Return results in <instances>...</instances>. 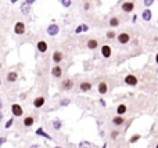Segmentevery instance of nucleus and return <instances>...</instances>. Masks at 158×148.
<instances>
[{"mask_svg": "<svg viewBox=\"0 0 158 148\" xmlns=\"http://www.w3.org/2000/svg\"><path fill=\"white\" fill-rule=\"evenodd\" d=\"M14 33H16L17 36H22L25 32H26V24L24 22V21H17L16 24H14Z\"/></svg>", "mask_w": 158, "mask_h": 148, "instance_id": "f257e3e1", "label": "nucleus"}, {"mask_svg": "<svg viewBox=\"0 0 158 148\" xmlns=\"http://www.w3.org/2000/svg\"><path fill=\"white\" fill-rule=\"evenodd\" d=\"M64 58H65V55L61 50H55L54 53L51 54V60H53V63L54 64H60L64 61Z\"/></svg>", "mask_w": 158, "mask_h": 148, "instance_id": "f03ea898", "label": "nucleus"}, {"mask_svg": "<svg viewBox=\"0 0 158 148\" xmlns=\"http://www.w3.org/2000/svg\"><path fill=\"white\" fill-rule=\"evenodd\" d=\"M117 39L119 44H128L130 42V35L128 32H121L119 35H117Z\"/></svg>", "mask_w": 158, "mask_h": 148, "instance_id": "7ed1b4c3", "label": "nucleus"}, {"mask_svg": "<svg viewBox=\"0 0 158 148\" xmlns=\"http://www.w3.org/2000/svg\"><path fill=\"white\" fill-rule=\"evenodd\" d=\"M36 50L39 51L40 54H45V53H47L49 50V44L46 40H39L38 43H36Z\"/></svg>", "mask_w": 158, "mask_h": 148, "instance_id": "20e7f679", "label": "nucleus"}, {"mask_svg": "<svg viewBox=\"0 0 158 148\" xmlns=\"http://www.w3.org/2000/svg\"><path fill=\"white\" fill-rule=\"evenodd\" d=\"M49 36H57L58 35V32H60V26L57 25V24H50L47 26V29H46Z\"/></svg>", "mask_w": 158, "mask_h": 148, "instance_id": "39448f33", "label": "nucleus"}, {"mask_svg": "<svg viewBox=\"0 0 158 148\" xmlns=\"http://www.w3.org/2000/svg\"><path fill=\"white\" fill-rule=\"evenodd\" d=\"M11 114L14 115V116H21L22 114H24V109H22V107L20 105V104H13L11 105Z\"/></svg>", "mask_w": 158, "mask_h": 148, "instance_id": "423d86ee", "label": "nucleus"}, {"mask_svg": "<svg viewBox=\"0 0 158 148\" xmlns=\"http://www.w3.org/2000/svg\"><path fill=\"white\" fill-rule=\"evenodd\" d=\"M72 87H74V80H72V79H65V80L61 82V85H60V89H61V90H65V91L71 90Z\"/></svg>", "mask_w": 158, "mask_h": 148, "instance_id": "0eeeda50", "label": "nucleus"}, {"mask_svg": "<svg viewBox=\"0 0 158 148\" xmlns=\"http://www.w3.org/2000/svg\"><path fill=\"white\" fill-rule=\"evenodd\" d=\"M61 75H63V68L58 65V64H55L54 67L51 68V76L53 78H61Z\"/></svg>", "mask_w": 158, "mask_h": 148, "instance_id": "6e6552de", "label": "nucleus"}, {"mask_svg": "<svg viewBox=\"0 0 158 148\" xmlns=\"http://www.w3.org/2000/svg\"><path fill=\"white\" fill-rule=\"evenodd\" d=\"M122 11H125V13H132L134 10V3L133 1H125V3H122Z\"/></svg>", "mask_w": 158, "mask_h": 148, "instance_id": "1a4fd4ad", "label": "nucleus"}, {"mask_svg": "<svg viewBox=\"0 0 158 148\" xmlns=\"http://www.w3.org/2000/svg\"><path fill=\"white\" fill-rule=\"evenodd\" d=\"M111 54H112V48H111V46L103 44V46H101V55H103L104 58H110Z\"/></svg>", "mask_w": 158, "mask_h": 148, "instance_id": "9d476101", "label": "nucleus"}, {"mask_svg": "<svg viewBox=\"0 0 158 148\" xmlns=\"http://www.w3.org/2000/svg\"><path fill=\"white\" fill-rule=\"evenodd\" d=\"M6 79H7L8 83H16L17 80H18V72H16V71H10L7 73V76H6Z\"/></svg>", "mask_w": 158, "mask_h": 148, "instance_id": "9b49d317", "label": "nucleus"}, {"mask_svg": "<svg viewBox=\"0 0 158 148\" xmlns=\"http://www.w3.org/2000/svg\"><path fill=\"white\" fill-rule=\"evenodd\" d=\"M45 102H46L45 97H43V96H38V97L33 100V107H35V108H42V107L45 105Z\"/></svg>", "mask_w": 158, "mask_h": 148, "instance_id": "f8f14e48", "label": "nucleus"}, {"mask_svg": "<svg viewBox=\"0 0 158 148\" xmlns=\"http://www.w3.org/2000/svg\"><path fill=\"white\" fill-rule=\"evenodd\" d=\"M79 90H80L82 93L90 91V90H92V83H90V82H82V83L79 85Z\"/></svg>", "mask_w": 158, "mask_h": 148, "instance_id": "ddd939ff", "label": "nucleus"}, {"mask_svg": "<svg viewBox=\"0 0 158 148\" xmlns=\"http://www.w3.org/2000/svg\"><path fill=\"white\" fill-rule=\"evenodd\" d=\"M125 83L129 86H136L137 85V78L134 75H126L125 76Z\"/></svg>", "mask_w": 158, "mask_h": 148, "instance_id": "4468645a", "label": "nucleus"}, {"mask_svg": "<svg viewBox=\"0 0 158 148\" xmlns=\"http://www.w3.org/2000/svg\"><path fill=\"white\" fill-rule=\"evenodd\" d=\"M86 47L89 50H96L99 47V40L97 39H89L86 43Z\"/></svg>", "mask_w": 158, "mask_h": 148, "instance_id": "2eb2a0df", "label": "nucleus"}, {"mask_svg": "<svg viewBox=\"0 0 158 148\" xmlns=\"http://www.w3.org/2000/svg\"><path fill=\"white\" fill-rule=\"evenodd\" d=\"M97 91H99L100 94L107 93V91H108V86H107V83H105V82H100L99 86H97Z\"/></svg>", "mask_w": 158, "mask_h": 148, "instance_id": "dca6fc26", "label": "nucleus"}, {"mask_svg": "<svg viewBox=\"0 0 158 148\" xmlns=\"http://www.w3.org/2000/svg\"><path fill=\"white\" fill-rule=\"evenodd\" d=\"M21 13H22L24 15H28V14L31 13V4H28L26 1H24V3L21 4Z\"/></svg>", "mask_w": 158, "mask_h": 148, "instance_id": "f3484780", "label": "nucleus"}, {"mask_svg": "<svg viewBox=\"0 0 158 148\" xmlns=\"http://www.w3.org/2000/svg\"><path fill=\"white\" fill-rule=\"evenodd\" d=\"M119 18L118 17H112V18H110V22H108V25H110L111 28H117V26H119Z\"/></svg>", "mask_w": 158, "mask_h": 148, "instance_id": "a211bd4d", "label": "nucleus"}, {"mask_svg": "<svg viewBox=\"0 0 158 148\" xmlns=\"http://www.w3.org/2000/svg\"><path fill=\"white\" fill-rule=\"evenodd\" d=\"M151 17H153L151 10H150V8H146V10L143 11V20H144V21H150Z\"/></svg>", "mask_w": 158, "mask_h": 148, "instance_id": "6ab92c4d", "label": "nucleus"}, {"mask_svg": "<svg viewBox=\"0 0 158 148\" xmlns=\"http://www.w3.org/2000/svg\"><path fill=\"white\" fill-rule=\"evenodd\" d=\"M33 122H35V119L32 116H26L24 119V122H22V125H24L25 127H31V126L33 125Z\"/></svg>", "mask_w": 158, "mask_h": 148, "instance_id": "aec40b11", "label": "nucleus"}, {"mask_svg": "<svg viewBox=\"0 0 158 148\" xmlns=\"http://www.w3.org/2000/svg\"><path fill=\"white\" fill-rule=\"evenodd\" d=\"M36 134H38V136H42V137H45V139H47V140H53V139H51V136H49V134L45 132L43 129H38V130H36Z\"/></svg>", "mask_w": 158, "mask_h": 148, "instance_id": "412c9836", "label": "nucleus"}, {"mask_svg": "<svg viewBox=\"0 0 158 148\" xmlns=\"http://www.w3.org/2000/svg\"><path fill=\"white\" fill-rule=\"evenodd\" d=\"M112 123H114L115 126H121V125H124V118L121 116V115L115 116L114 119H112Z\"/></svg>", "mask_w": 158, "mask_h": 148, "instance_id": "4be33fe9", "label": "nucleus"}, {"mask_svg": "<svg viewBox=\"0 0 158 148\" xmlns=\"http://www.w3.org/2000/svg\"><path fill=\"white\" fill-rule=\"evenodd\" d=\"M125 112H126V105H125V104H119L118 108H117V114L122 116V115H124Z\"/></svg>", "mask_w": 158, "mask_h": 148, "instance_id": "5701e85b", "label": "nucleus"}, {"mask_svg": "<svg viewBox=\"0 0 158 148\" xmlns=\"http://www.w3.org/2000/svg\"><path fill=\"white\" fill-rule=\"evenodd\" d=\"M61 126H63V123H61V120H58V119H55V120H53V127H54L55 130H60V129H61Z\"/></svg>", "mask_w": 158, "mask_h": 148, "instance_id": "b1692460", "label": "nucleus"}, {"mask_svg": "<svg viewBox=\"0 0 158 148\" xmlns=\"http://www.w3.org/2000/svg\"><path fill=\"white\" fill-rule=\"evenodd\" d=\"M60 3H61L65 8H70L72 4V0H60Z\"/></svg>", "mask_w": 158, "mask_h": 148, "instance_id": "393cba45", "label": "nucleus"}, {"mask_svg": "<svg viewBox=\"0 0 158 148\" xmlns=\"http://www.w3.org/2000/svg\"><path fill=\"white\" fill-rule=\"evenodd\" d=\"M79 147H80V148H92L93 145H92V143H87V141H82V143L79 144Z\"/></svg>", "mask_w": 158, "mask_h": 148, "instance_id": "a878e982", "label": "nucleus"}, {"mask_svg": "<svg viewBox=\"0 0 158 148\" xmlns=\"http://www.w3.org/2000/svg\"><path fill=\"white\" fill-rule=\"evenodd\" d=\"M105 36H107V39H114V38H115L117 35H115V32L108 31V32H107V35H105Z\"/></svg>", "mask_w": 158, "mask_h": 148, "instance_id": "bb28decb", "label": "nucleus"}, {"mask_svg": "<svg viewBox=\"0 0 158 148\" xmlns=\"http://www.w3.org/2000/svg\"><path fill=\"white\" fill-rule=\"evenodd\" d=\"M13 123H14V120H13V118H11V119H8L7 122H6V125H4V127H6V129H10V127L13 126Z\"/></svg>", "mask_w": 158, "mask_h": 148, "instance_id": "cd10ccee", "label": "nucleus"}, {"mask_svg": "<svg viewBox=\"0 0 158 148\" xmlns=\"http://www.w3.org/2000/svg\"><path fill=\"white\" fill-rule=\"evenodd\" d=\"M70 104V98H63L61 101H60V105L61 107H65V105H68Z\"/></svg>", "mask_w": 158, "mask_h": 148, "instance_id": "c85d7f7f", "label": "nucleus"}, {"mask_svg": "<svg viewBox=\"0 0 158 148\" xmlns=\"http://www.w3.org/2000/svg\"><path fill=\"white\" fill-rule=\"evenodd\" d=\"M90 7H92V4H90V1H85V4H83V10H90Z\"/></svg>", "mask_w": 158, "mask_h": 148, "instance_id": "c756f323", "label": "nucleus"}, {"mask_svg": "<svg viewBox=\"0 0 158 148\" xmlns=\"http://www.w3.org/2000/svg\"><path fill=\"white\" fill-rule=\"evenodd\" d=\"M153 3H154V0H144V6H147V7H150Z\"/></svg>", "mask_w": 158, "mask_h": 148, "instance_id": "7c9ffc66", "label": "nucleus"}, {"mask_svg": "<svg viewBox=\"0 0 158 148\" xmlns=\"http://www.w3.org/2000/svg\"><path fill=\"white\" fill-rule=\"evenodd\" d=\"M139 139H140V136H139V134H136V136H133V137L130 139V143H136Z\"/></svg>", "mask_w": 158, "mask_h": 148, "instance_id": "2f4dec72", "label": "nucleus"}, {"mask_svg": "<svg viewBox=\"0 0 158 148\" xmlns=\"http://www.w3.org/2000/svg\"><path fill=\"white\" fill-rule=\"evenodd\" d=\"M80 32H83V26L82 25H79L78 28L75 29V33H80Z\"/></svg>", "mask_w": 158, "mask_h": 148, "instance_id": "473e14b6", "label": "nucleus"}, {"mask_svg": "<svg viewBox=\"0 0 158 148\" xmlns=\"http://www.w3.org/2000/svg\"><path fill=\"white\" fill-rule=\"evenodd\" d=\"M118 136H119L118 132H112V133H111V137H112V139H117Z\"/></svg>", "mask_w": 158, "mask_h": 148, "instance_id": "72a5a7b5", "label": "nucleus"}, {"mask_svg": "<svg viewBox=\"0 0 158 148\" xmlns=\"http://www.w3.org/2000/svg\"><path fill=\"white\" fill-rule=\"evenodd\" d=\"M6 143V137H0V145Z\"/></svg>", "mask_w": 158, "mask_h": 148, "instance_id": "f704fd0d", "label": "nucleus"}, {"mask_svg": "<svg viewBox=\"0 0 158 148\" xmlns=\"http://www.w3.org/2000/svg\"><path fill=\"white\" fill-rule=\"evenodd\" d=\"M25 1H26V3H28V4H33V3H35V1H36V0H25Z\"/></svg>", "mask_w": 158, "mask_h": 148, "instance_id": "c9c22d12", "label": "nucleus"}, {"mask_svg": "<svg viewBox=\"0 0 158 148\" xmlns=\"http://www.w3.org/2000/svg\"><path fill=\"white\" fill-rule=\"evenodd\" d=\"M100 104H101L103 107H105V101H104V100H100Z\"/></svg>", "mask_w": 158, "mask_h": 148, "instance_id": "e433bc0d", "label": "nucleus"}, {"mask_svg": "<svg viewBox=\"0 0 158 148\" xmlns=\"http://www.w3.org/2000/svg\"><path fill=\"white\" fill-rule=\"evenodd\" d=\"M1 108H3V101H1V98H0V111H1Z\"/></svg>", "mask_w": 158, "mask_h": 148, "instance_id": "4c0bfd02", "label": "nucleus"}, {"mask_svg": "<svg viewBox=\"0 0 158 148\" xmlns=\"http://www.w3.org/2000/svg\"><path fill=\"white\" fill-rule=\"evenodd\" d=\"M3 120V114H1V111H0V122Z\"/></svg>", "mask_w": 158, "mask_h": 148, "instance_id": "58836bf2", "label": "nucleus"}, {"mask_svg": "<svg viewBox=\"0 0 158 148\" xmlns=\"http://www.w3.org/2000/svg\"><path fill=\"white\" fill-rule=\"evenodd\" d=\"M155 61H157V64H158V53H157V55H155Z\"/></svg>", "mask_w": 158, "mask_h": 148, "instance_id": "ea45409f", "label": "nucleus"}, {"mask_svg": "<svg viewBox=\"0 0 158 148\" xmlns=\"http://www.w3.org/2000/svg\"><path fill=\"white\" fill-rule=\"evenodd\" d=\"M17 1H18V0H11V3H13V4H14V3H17Z\"/></svg>", "mask_w": 158, "mask_h": 148, "instance_id": "a19ab883", "label": "nucleus"}, {"mask_svg": "<svg viewBox=\"0 0 158 148\" xmlns=\"http://www.w3.org/2000/svg\"><path fill=\"white\" fill-rule=\"evenodd\" d=\"M33 148H38V145H33Z\"/></svg>", "mask_w": 158, "mask_h": 148, "instance_id": "79ce46f5", "label": "nucleus"}, {"mask_svg": "<svg viewBox=\"0 0 158 148\" xmlns=\"http://www.w3.org/2000/svg\"><path fill=\"white\" fill-rule=\"evenodd\" d=\"M105 147H107V145H105V144H104V145H103V148H105Z\"/></svg>", "mask_w": 158, "mask_h": 148, "instance_id": "37998d69", "label": "nucleus"}, {"mask_svg": "<svg viewBox=\"0 0 158 148\" xmlns=\"http://www.w3.org/2000/svg\"><path fill=\"white\" fill-rule=\"evenodd\" d=\"M54 148H63V147H54Z\"/></svg>", "mask_w": 158, "mask_h": 148, "instance_id": "c03bdc74", "label": "nucleus"}, {"mask_svg": "<svg viewBox=\"0 0 158 148\" xmlns=\"http://www.w3.org/2000/svg\"><path fill=\"white\" fill-rule=\"evenodd\" d=\"M0 85H1V79H0Z\"/></svg>", "mask_w": 158, "mask_h": 148, "instance_id": "a18cd8bd", "label": "nucleus"}, {"mask_svg": "<svg viewBox=\"0 0 158 148\" xmlns=\"http://www.w3.org/2000/svg\"><path fill=\"white\" fill-rule=\"evenodd\" d=\"M0 68H1V63H0Z\"/></svg>", "mask_w": 158, "mask_h": 148, "instance_id": "49530a36", "label": "nucleus"}, {"mask_svg": "<svg viewBox=\"0 0 158 148\" xmlns=\"http://www.w3.org/2000/svg\"><path fill=\"white\" fill-rule=\"evenodd\" d=\"M155 148H158V144H157V147H155Z\"/></svg>", "mask_w": 158, "mask_h": 148, "instance_id": "de8ad7c7", "label": "nucleus"}]
</instances>
